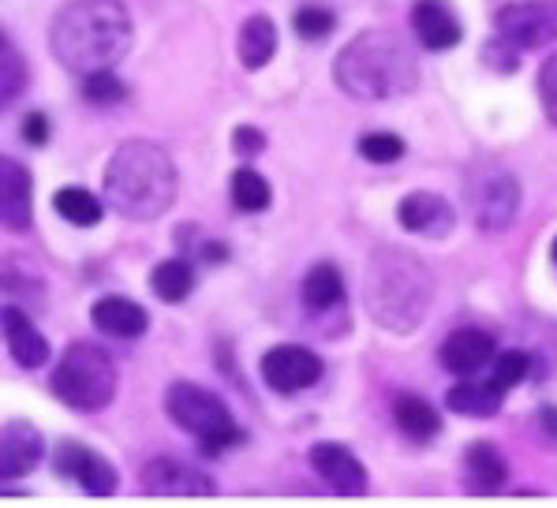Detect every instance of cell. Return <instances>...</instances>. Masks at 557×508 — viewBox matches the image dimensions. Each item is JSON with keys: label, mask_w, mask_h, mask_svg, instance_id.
<instances>
[{"label": "cell", "mask_w": 557, "mask_h": 508, "mask_svg": "<svg viewBox=\"0 0 557 508\" xmlns=\"http://www.w3.org/2000/svg\"><path fill=\"white\" fill-rule=\"evenodd\" d=\"M41 434L30 423L0 426V479H23L38 468L41 460Z\"/></svg>", "instance_id": "cell-15"}, {"label": "cell", "mask_w": 557, "mask_h": 508, "mask_svg": "<svg viewBox=\"0 0 557 508\" xmlns=\"http://www.w3.org/2000/svg\"><path fill=\"white\" fill-rule=\"evenodd\" d=\"M233 146H236L239 158H251V153H262L265 139H262L259 127H236V139H233Z\"/></svg>", "instance_id": "cell-34"}, {"label": "cell", "mask_w": 557, "mask_h": 508, "mask_svg": "<svg viewBox=\"0 0 557 508\" xmlns=\"http://www.w3.org/2000/svg\"><path fill=\"white\" fill-rule=\"evenodd\" d=\"M554 262H557V239H554Z\"/></svg>", "instance_id": "cell-38"}, {"label": "cell", "mask_w": 557, "mask_h": 508, "mask_svg": "<svg viewBox=\"0 0 557 508\" xmlns=\"http://www.w3.org/2000/svg\"><path fill=\"white\" fill-rule=\"evenodd\" d=\"M124 94H127V86L120 83V75L113 67L83 75V98L94 101V106H116V101H124Z\"/></svg>", "instance_id": "cell-28"}, {"label": "cell", "mask_w": 557, "mask_h": 508, "mask_svg": "<svg viewBox=\"0 0 557 508\" xmlns=\"http://www.w3.org/2000/svg\"><path fill=\"white\" fill-rule=\"evenodd\" d=\"M520 210V184L509 172H491L479 187V202H475V218L479 228H505Z\"/></svg>", "instance_id": "cell-16"}, {"label": "cell", "mask_w": 557, "mask_h": 508, "mask_svg": "<svg viewBox=\"0 0 557 508\" xmlns=\"http://www.w3.org/2000/svg\"><path fill=\"white\" fill-rule=\"evenodd\" d=\"M333 75L359 101L405 98L419 86V60L393 30H367L341 49Z\"/></svg>", "instance_id": "cell-2"}, {"label": "cell", "mask_w": 557, "mask_h": 508, "mask_svg": "<svg viewBox=\"0 0 557 508\" xmlns=\"http://www.w3.org/2000/svg\"><path fill=\"white\" fill-rule=\"evenodd\" d=\"M393 419H397V426L405 430L411 442H431V437L442 434V416L423 396H400L393 404Z\"/></svg>", "instance_id": "cell-23"}, {"label": "cell", "mask_w": 557, "mask_h": 508, "mask_svg": "<svg viewBox=\"0 0 557 508\" xmlns=\"http://www.w3.org/2000/svg\"><path fill=\"white\" fill-rule=\"evenodd\" d=\"M397 218H400V225H405V232H416V236H426V239L449 236L453 225H457V210L434 191L405 195L397 206Z\"/></svg>", "instance_id": "cell-11"}, {"label": "cell", "mask_w": 557, "mask_h": 508, "mask_svg": "<svg viewBox=\"0 0 557 508\" xmlns=\"http://www.w3.org/2000/svg\"><path fill=\"white\" fill-rule=\"evenodd\" d=\"M498 38L509 49H543L557 41V0H512L494 15Z\"/></svg>", "instance_id": "cell-7"}, {"label": "cell", "mask_w": 557, "mask_h": 508, "mask_svg": "<svg viewBox=\"0 0 557 508\" xmlns=\"http://www.w3.org/2000/svg\"><path fill=\"white\" fill-rule=\"evenodd\" d=\"M53 210L75 228H94V225H101V218H106L101 198L90 195L87 187H60L53 195Z\"/></svg>", "instance_id": "cell-24"}, {"label": "cell", "mask_w": 557, "mask_h": 508, "mask_svg": "<svg viewBox=\"0 0 557 508\" xmlns=\"http://www.w3.org/2000/svg\"><path fill=\"white\" fill-rule=\"evenodd\" d=\"M132 49V20L120 0H72L53 23V53L67 72L113 67Z\"/></svg>", "instance_id": "cell-1"}, {"label": "cell", "mask_w": 557, "mask_h": 508, "mask_svg": "<svg viewBox=\"0 0 557 508\" xmlns=\"http://www.w3.org/2000/svg\"><path fill=\"white\" fill-rule=\"evenodd\" d=\"M491 359H494V337L483 330H475V325L449 333L442 344V367L449 370V374L471 377L475 370H483L491 363Z\"/></svg>", "instance_id": "cell-17"}, {"label": "cell", "mask_w": 557, "mask_h": 508, "mask_svg": "<svg viewBox=\"0 0 557 508\" xmlns=\"http://www.w3.org/2000/svg\"><path fill=\"white\" fill-rule=\"evenodd\" d=\"M502 396L505 389L486 377V382H471L465 377L460 385H453L449 396H445V404H449V411H457V416H468V419H494L502 411Z\"/></svg>", "instance_id": "cell-21"}, {"label": "cell", "mask_w": 557, "mask_h": 508, "mask_svg": "<svg viewBox=\"0 0 557 508\" xmlns=\"http://www.w3.org/2000/svg\"><path fill=\"white\" fill-rule=\"evenodd\" d=\"M239 60H244V67H251V72H259L273 60L277 53V27H273L270 15H251V20L239 27Z\"/></svg>", "instance_id": "cell-22"}, {"label": "cell", "mask_w": 557, "mask_h": 508, "mask_svg": "<svg viewBox=\"0 0 557 508\" xmlns=\"http://www.w3.org/2000/svg\"><path fill=\"white\" fill-rule=\"evenodd\" d=\"M233 202L244 213H259L270 206V184L255 169H236L233 172Z\"/></svg>", "instance_id": "cell-27"}, {"label": "cell", "mask_w": 557, "mask_h": 508, "mask_svg": "<svg viewBox=\"0 0 557 508\" xmlns=\"http://www.w3.org/2000/svg\"><path fill=\"white\" fill-rule=\"evenodd\" d=\"M90 318H94V325L106 333V337H116V340L143 337V333H147V325H150V314L127 296H101L98 303H94Z\"/></svg>", "instance_id": "cell-18"}, {"label": "cell", "mask_w": 557, "mask_h": 508, "mask_svg": "<svg viewBox=\"0 0 557 508\" xmlns=\"http://www.w3.org/2000/svg\"><path fill=\"white\" fill-rule=\"evenodd\" d=\"M143 490L158 497H210L218 486H213L210 475L187 468V463L150 460L147 468H143Z\"/></svg>", "instance_id": "cell-12"}, {"label": "cell", "mask_w": 557, "mask_h": 508, "mask_svg": "<svg viewBox=\"0 0 557 508\" xmlns=\"http://www.w3.org/2000/svg\"><path fill=\"white\" fill-rule=\"evenodd\" d=\"M4 49H8V38H4V34H0V53H4Z\"/></svg>", "instance_id": "cell-37"}, {"label": "cell", "mask_w": 557, "mask_h": 508, "mask_svg": "<svg viewBox=\"0 0 557 508\" xmlns=\"http://www.w3.org/2000/svg\"><path fill=\"white\" fill-rule=\"evenodd\" d=\"M0 325H4L8 351H12L15 363L27 367V370L46 363V359H49V340L34 330V322L20 311V307H4V311H0Z\"/></svg>", "instance_id": "cell-19"}, {"label": "cell", "mask_w": 557, "mask_h": 508, "mask_svg": "<svg viewBox=\"0 0 557 508\" xmlns=\"http://www.w3.org/2000/svg\"><path fill=\"white\" fill-rule=\"evenodd\" d=\"M539 101H543L546 120L557 127V53L539 67Z\"/></svg>", "instance_id": "cell-33"}, {"label": "cell", "mask_w": 557, "mask_h": 508, "mask_svg": "<svg viewBox=\"0 0 557 508\" xmlns=\"http://www.w3.org/2000/svg\"><path fill=\"white\" fill-rule=\"evenodd\" d=\"M505 475H509V468H505V456L494 449V445L475 442L465 453V482L471 494H479V497L494 494V490H502Z\"/></svg>", "instance_id": "cell-20"}, {"label": "cell", "mask_w": 557, "mask_h": 508, "mask_svg": "<svg viewBox=\"0 0 557 508\" xmlns=\"http://www.w3.org/2000/svg\"><path fill=\"white\" fill-rule=\"evenodd\" d=\"M322 377V359L311 348L299 344H277L262 356V382L273 393H304L311 385H319Z\"/></svg>", "instance_id": "cell-8"}, {"label": "cell", "mask_w": 557, "mask_h": 508, "mask_svg": "<svg viewBox=\"0 0 557 508\" xmlns=\"http://www.w3.org/2000/svg\"><path fill=\"white\" fill-rule=\"evenodd\" d=\"M23 83H27V64H23V57H15L12 49H4V53H0V106H8V101L23 90Z\"/></svg>", "instance_id": "cell-31"}, {"label": "cell", "mask_w": 557, "mask_h": 508, "mask_svg": "<svg viewBox=\"0 0 557 508\" xmlns=\"http://www.w3.org/2000/svg\"><path fill=\"white\" fill-rule=\"evenodd\" d=\"M311 468H314V475H319L325 486L333 490V494H341V497L367 494V471H363V463H359L356 453L345 449V445L319 442L311 449Z\"/></svg>", "instance_id": "cell-9"}, {"label": "cell", "mask_w": 557, "mask_h": 508, "mask_svg": "<svg viewBox=\"0 0 557 508\" xmlns=\"http://www.w3.org/2000/svg\"><path fill=\"white\" fill-rule=\"evenodd\" d=\"M150 284L158 299H165V303H184L195 288V270L184 258H169V262H161L158 270H153Z\"/></svg>", "instance_id": "cell-26"}, {"label": "cell", "mask_w": 557, "mask_h": 508, "mask_svg": "<svg viewBox=\"0 0 557 508\" xmlns=\"http://www.w3.org/2000/svg\"><path fill=\"white\" fill-rule=\"evenodd\" d=\"M434 277L408 251H379L367 265V311L393 333H411L426 318Z\"/></svg>", "instance_id": "cell-4"}, {"label": "cell", "mask_w": 557, "mask_h": 508, "mask_svg": "<svg viewBox=\"0 0 557 508\" xmlns=\"http://www.w3.org/2000/svg\"><path fill=\"white\" fill-rule=\"evenodd\" d=\"M165 411L169 419L187 430V434L199 437L202 453H225L233 449V445L244 442V430L233 423V416H228L225 400H221L218 393L202 389V385L195 382H173L165 393Z\"/></svg>", "instance_id": "cell-5"}, {"label": "cell", "mask_w": 557, "mask_h": 508, "mask_svg": "<svg viewBox=\"0 0 557 508\" xmlns=\"http://www.w3.org/2000/svg\"><path fill=\"white\" fill-rule=\"evenodd\" d=\"M333 27H337V20H333L330 8H299L296 12V34L307 41H319L325 38Z\"/></svg>", "instance_id": "cell-32"}, {"label": "cell", "mask_w": 557, "mask_h": 508, "mask_svg": "<svg viewBox=\"0 0 557 508\" xmlns=\"http://www.w3.org/2000/svg\"><path fill=\"white\" fill-rule=\"evenodd\" d=\"M53 393L75 411H101L116 396V367L98 344H72L60 356Z\"/></svg>", "instance_id": "cell-6"}, {"label": "cell", "mask_w": 557, "mask_h": 508, "mask_svg": "<svg viewBox=\"0 0 557 508\" xmlns=\"http://www.w3.org/2000/svg\"><path fill=\"white\" fill-rule=\"evenodd\" d=\"M30 169L12 158H0V225L23 232L30 228Z\"/></svg>", "instance_id": "cell-14"}, {"label": "cell", "mask_w": 557, "mask_h": 508, "mask_svg": "<svg viewBox=\"0 0 557 508\" xmlns=\"http://www.w3.org/2000/svg\"><path fill=\"white\" fill-rule=\"evenodd\" d=\"M539 426H543V434L557 442V408H543L539 411Z\"/></svg>", "instance_id": "cell-36"}, {"label": "cell", "mask_w": 557, "mask_h": 508, "mask_svg": "<svg viewBox=\"0 0 557 508\" xmlns=\"http://www.w3.org/2000/svg\"><path fill=\"white\" fill-rule=\"evenodd\" d=\"M106 195L124 218H161L176 198V169L169 153L153 143L120 146L106 169Z\"/></svg>", "instance_id": "cell-3"}, {"label": "cell", "mask_w": 557, "mask_h": 508, "mask_svg": "<svg viewBox=\"0 0 557 508\" xmlns=\"http://www.w3.org/2000/svg\"><path fill=\"white\" fill-rule=\"evenodd\" d=\"M57 471L79 482L90 497H109L116 490V482H120L113 463H109L106 456L83 449V445H75V442H64L57 449Z\"/></svg>", "instance_id": "cell-10"}, {"label": "cell", "mask_w": 557, "mask_h": 508, "mask_svg": "<svg viewBox=\"0 0 557 508\" xmlns=\"http://www.w3.org/2000/svg\"><path fill=\"white\" fill-rule=\"evenodd\" d=\"M345 299V277L333 262H319L311 273L304 277V303L311 311H330Z\"/></svg>", "instance_id": "cell-25"}, {"label": "cell", "mask_w": 557, "mask_h": 508, "mask_svg": "<svg viewBox=\"0 0 557 508\" xmlns=\"http://www.w3.org/2000/svg\"><path fill=\"white\" fill-rule=\"evenodd\" d=\"M486 367H491V382L498 385V389L509 393L512 385H520L528 377L531 359L524 356V351H502V356H494Z\"/></svg>", "instance_id": "cell-30"}, {"label": "cell", "mask_w": 557, "mask_h": 508, "mask_svg": "<svg viewBox=\"0 0 557 508\" xmlns=\"http://www.w3.org/2000/svg\"><path fill=\"white\" fill-rule=\"evenodd\" d=\"M411 30H416L419 46H426L431 53H445V49L460 46V38H465V27H460V20L445 0H416Z\"/></svg>", "instance_id": "cell-13"}, {"label": "cell", "mask_w": 557, "mask_h": 508, "mask_svg": "<svg viewBox=\"0 0 557 508\" xmlns=\"http://www.w3.org/2000/svg\"><path fill=\"white\" fill-rule=\"evenodd\" d=\"M359 153H363L371 165H393V161L405 158V139L393 132H371L359 139Z\"/></svg>", "instance_id": "cell-29"}, {"label": "cell", "mask_w": 557, "mask_h": 508, "mask_svg": "<svg viewBox=\"0 0 557 508\" xmlns=\"http://www.w3.org/2000/svg\"><path fill=\"white\" fill-rule=\"evenodd\" d=\"M23 139L34 143V146H41L49 139V120L41 116V113H30L27 120H23Z\"/></svg>", "instance_id": "cell-35"}]
</instances>
